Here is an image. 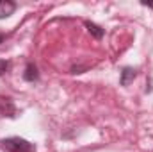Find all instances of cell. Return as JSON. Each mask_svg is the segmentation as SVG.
<instances>
[{"label":"cell","instance_id":"6da1fadb","mask_svg":"<svg viewBox=\"0 0 153 152\" xmlns=\"http://www.w3.org/2000/svg\"><path fill=\"white\" fill-rule=\"evenodd\" d=\"M2 143V149L7 152H34L36 150V145L23 140V138H18V136H13V138H5L0 141Z\"/></svg>","mask_w":153,"mask_h":152},{"label":"cell","instance_id":"7a4b0ae2","mask_svg":"<svg viewBox=\"0 0 153 152\" xmlns=\"http://www.w3.org/2000/svg\"><path fill=\"white\" fill-rule=\"evenodd\" d=\"M14 11H16V2H11V0H0V20L9 18Z\"/></svg>","mask_w":153,"mask_h":152},{"label":"cell","instance_id":"3957f363","mask_svg":"<svg viewBox=\"0 0 153 152\" xmlns=\"http://www.w3.org/2000/svg\"><path fill=\"white\" fill-rule=\"evenodd\" d=\"M135 75H137V70H135V68H130V66L123 68V70H121V79H119L121 86H128V84L135 79Z\"/></svg>","mask_w":153,"mask_h":152},{"label":"cell","instance_id":"277c9868","mask_svg":"<svg viewBox=\"0 0 153 152\" xmlns=\"http://www.w3.org/2000/svg\"><path fill=\"white\" fill-rule=\"evenodd\" d=\"M23 79H25L27 82H34V81H38V79H39L38 66H36V65H32V63H29V65L25 66V72H23Z\"/></svg>","mask_w":153,"mask_h":152},{"label":"cell","instance_id":"5b68a950","mask_svg":"<svg viewBox=\"0 0 153 152\" xmlns=\"http://www.w3.org/2000/svg\"><path fill=\"white\" fill-rule=\"evenodd\" d=\"M85 27H87V31H89V32H91L96 39H102V38H103V34H105V31H103L100 25L93 23V22H85Z\"/></svg>","mask_w":153,"mask_h":152},{"label":"cell","instance_id":"8992f818","mask_svg":"<svg viewBox=\"0 0 153 152\" xmlns=\"http://www.w3.org/2000/svg\"><path fill=\"white\" fill-rule=\"evenodd\" d=\"M9 66H11V63H9V61H5V59H0V75L7 74Z\"/></svg>","mask_w":153,"mask_h":152},{"label":"cell","instance_id":"52a82bcc","mask_svg":"<svg viewBox=\"0 0 153 152\" xmlns=\"http://www.w3.org/2000/svg\"><path fill=\"white\" fill-rule=\"evenodd\" d=\"M143 5H146V7H153V2H143Z\"/></svg>","mask_w":153,"mask_h":152},{"label":"cell","instance_id":"ba28073f","mask_svg":"<svg viewBox=\"0 0 153 152\" xmlns=\"http://www.w3.org/2000/svg\"><path fill=\"white\" fill-rule=\"evenodd\" d=\"M4 39H5V34H2V32H0V43H4Z\"/></svg>","mask_w":153,"mask_h":152}]
</instances>
